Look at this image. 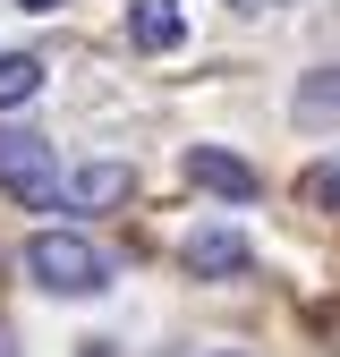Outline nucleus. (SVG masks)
Masks as SVG:
<instances>
[{"label":"nucleus","mask_w":340,"mask_h":357,"mask_svg":"<svg viewBox=\"0 0 340 357\" xmlns=\"http://www.w3.org/2000/svg\"><path fill=\"white\" fill-rule=\"evenodd\" d=\"M0 188L17 204H52L60 196V162H52V145L34 128H0Z\"/></svg>","instance_id":"f03ea898"},{"label":"nucleus","mask_w":340,"mask_h":357,"mask_svg":"<svg viewBox=\"0 0 340 357\" xmlns=\"http://www.w3.org/2000/svg\"><path fill=\"white\" fill-rule=\"evenodd\" d=\"M0 357H17V349H9V332H0Z\"/></svg>","instance_id":"ddd939ff"},{"label":"nucleus","mask_w":340,"mask_h":357,"mask_svg":"<svg viewBox=\"0 0 340 357\" xmlns=\"http://www.w3.org/2000/svg\"><path fill=\"white\" fill-rule=\"evenodd\" d=\"M128 43H137V52H179L187 43L179 0H137V9H128Z\"/></svg>","instance_id":"423d86ee"},{"label":"nucleus","mask_w":340,"mask_h":357,"mask_svg":"<svg viewBox=\"0 0 340 357\" xmlns=\"http://www.w3.org/2000/svg\"><path fill=\"white\" fill-rule=\"evenodd\" d=\"M298 196H307L315 213H340V162H315L307 178H298Z\"/></svg>","instance_id":"6e6552de"},{"label":"nucleus","mask_w":340,"mask_h":357,"mask_svg":"<svg viewBox=\"0 0 340 357\" xmlns=\"http://www.w3.org/2000/svg\"><path fill=\"white\" fill-rule=\"evenodd\" d=\"M230 9H247V17H272V9H289V0H230Z\"/></svg>","instance_id":"9d476101"},{"label":"nucleus","mask_w":340,"mask_h":357,"mask_svg":"<svg viewBox=\"0 0 340 357\" xmlns=\"http://www.w3.org/2000/svg\"><path fill=\"white\" fill-rule=\"evenodd\" d=\"M26 281L52 289V298H77V289L111 281V255L94 238H77V230H42V238H26Z\"/></svg>","instance_id":"f257e3e1"},{"label":"nucleus","mask_w":340,"mask_h":357,"mask_svg":"<svg viewBox=\"0 0 340 357\" xmlns=\"http://www.w3.org/2000/svg\"><path fill=\"white\" fill-rule=\"evenodd\" d=\"M42 94V60L34 52H0V111H17Z\"/></svg>","instance_id":"0eeeda50"},{"label":"nucleus","mask_w":340,"mask_h":357,"mask_svg":"<svg viewBox=\"0 0 340 357\" xmlns=\"http://www.w3.org/2000/svg\"><path fill=\"white\" fill-rule=\"evenodd\" d=\"M187 273H196V281H238V273H247V238L222 230V221H204V230L187 238Z\"/></svg>","instance_id":"20e7f679"},{"label":"nucleus","mask_w":340,"mask_h":357,"mask_svg":"<svg viewBox=\"0 0 340 357\" xmlns=\"http://www.w3.org/2000/svg\"><path fill=\"white\" fill-rule=\"evenodd\" d=\"M222 357H230V349H222Z\"/></svg>","instance_id":"4468645a"},{"label":"nucleus","mask_w":340,"mask_h":357,"mask_svg":"<svg viewBox=\"0 0 340 357\" xmlns=\"http://www.w3.org/2000/svg\"><path fill=\"white\" fill-rule=\"evenodd\" d=\"M128 196H137V170H128V162H85V170L68 178V204H77V213H111V204H128Z\"/></svg>","instance_id":"39448f33"},{"label":"nucleus","mask_w":340,"mask_h":357,"mask_svg":"<svg viewBox=\"0 0 340 357\" xmlns=\"http://www.w3.org/2000/svg\"><path fill=\"white\" fill-rule=\"evenodd\" d=\"M187 178H196L204 196H222V204H247L255 196V170L238 153H222V145H187Z\"/></svg>","instance_id":"7ed1b4c3"},{"label":"nucleus","mask_w":340,"mask_h":357,"mask_svg":"<svg viewBox=\"0 0 340 357\" xmlns=\"http://www.w3.org/2000/svg\"><path fill=\"white\" fill-rule=\"evenodd\" d=\"M298 111H340V68H315V77H298Z\"/></svg>","instance_id":"1a4fd4ad"},{"label":"nucleus","mask_w":340,"mask_h":357,"mask_svg":"<svg viewBox=\"0 0 340 357\" xmlns=\"http://www.w3.org/2000/svg\"><path fill=\"white\" fill-rule=\"evenodd\" d=\"M17 9H60V0H17Z\"/></svg>","instance_id":"f8f14e48"},{"label":"nucleus","mask_w":340,"mask_h":357,"mask_svg":"<svg viewBox=\"0 0 340 357\" xmlns=\"http://www.w3.org/2000/svg\"><path fill=\"white\" fill-rule=\"evenodd\" d=\"M323 340H340V306H332V315H323Z\"/></svg>","instance_id":"9b49d317"}]
</instances>
